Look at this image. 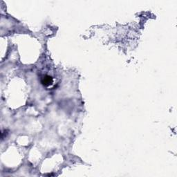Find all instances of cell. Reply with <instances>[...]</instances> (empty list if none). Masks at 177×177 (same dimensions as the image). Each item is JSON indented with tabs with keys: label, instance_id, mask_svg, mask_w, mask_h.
I'll return each instance as SVG.
<instances>
[{
	"label": "cell",
	"instance_id": "cell-1",
	"mask_svg": "<svg viewBox=\"0 0 177 177\" xmlns=\"http://www.w3.org/2000/svg\"><path fill=\"white\" fill-rule=\"evenodd\" d=\"M41 83L44 85V86H45V87L51 86V85H52L53 83V78L51 77V76H49V75H44L42 78V79Z\"/></svg>",
	"mask_w": 177,
	"mask_h": 177
}]
</instances>
